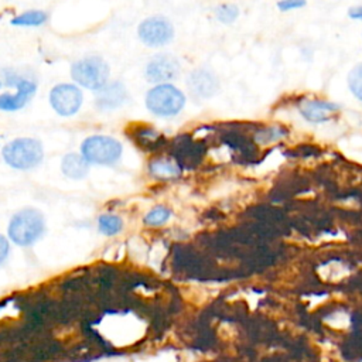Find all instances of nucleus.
<instances>
[{
  "mask_svg": "<svg viewBox=\"0 0 362 362\" xmlns=\"http://www.w3.org/2000/svg\"><path fill=\"white\" fill-rule=\"evenodd\" d=\"M148 171L154 178L173 180L181 175L182 168L171 157H157L148 163Z\"/></svg>",
  "mask_w": 362,
  "mask_h": 362,
  "instance_id": "nucleus-15",
  "label": "nucleus"
},
{
  "mask_svg": "<svg viewBox=\"0 0 362 362\" xmlns=\"http://www.w3.org/2000/svg\"><path fill=\"white\" fill-rule=\"evenodd\" d=\"M127 99V90L122 82H110L98 90L95 105L102 110L120 107Z\"/></svg>",
  "mask_w": 362,
  "mask_h": 362,
  "instance_id": "nucleus-13",
  "label": "nucleus"
},
{
  "mask_svg": "<svg viewBox=\"0 0 362 362\" xmlns=\"http://www.w3.org/2000/svg\"><path fill=\"white\" fill-rule=\"evenodd\" d=\"M82 100L83 96L81 89L71 83L55 85L49 92L51 107L61 116L75 115L79 110Z\"/></svg>",
  "mask_w": 362,
  "mask_h": 362,
  "instance_id": "nucleus-7",
  "label": "nucleus"
},
{
  "mask_svg": "<svg viewBox=\"0 0 362 362\" xmlns=\"http://www.w3.org/2000/svg\"><path fill=\"white\" fill-rule=\"evenodd\" d=\"M71 76L78 85L99 90L107 83L109 65L100 57H86L72 64Z\"/></svg>",
  "mask_w": 362,
  "mask_h": 362,
  "instance_id": "nucleus-4",
  "label": "nucleus"
},
{
  "mask_svg": "<svg viewBox=\"0 0 362 362\" xmlns=\"http://www.w3.org/2000/svg\"><path fill=\"white\" fill-rule=\"evenodd\" d=\"M348 86L352 95L362 102V62L356 64L348 74Z\"/></svg>",
  "mask_w": 362,
  "mask_h": 362,
  "instance_id": "nucleus-19",
  "label": "nucleus"
},
{
  "mask_svg": "<svg viewBox=\"0 0 362 362\" xmlns=\"http://www.w3.org/2000/svg\"><path fill=\"white\" fill-rule=\"evenodd\" d=\"M168 153L182 170L194 168L202 157L201 144L188 134H180L173 139L168 144Z\"/></svg>",
  "mask_w": 362,
  "mask_h": 362,
  "instance_id": "nucleus-8",
  "label": "nucleus"
},
{
  "mask_svg": "<svg viewBox=\"0 0 362 362\" xmlns=\"http://www.w3.org/2000/svg\"><path fill=\"white\" fill-rule=\"evenodd\" d=\"M137 33L140 40L148 47H163L168 44L174 37L173 24L161 16L147 17L143 20Z\"/></svg>",
  "mask_w": 362,
  "mask_h": 362,
  "instance_id": "nucleus-6",
  "label": "nucleus"
},
{
  "mask_svg": "<svg viewBox=\"0 0 362 362\" xmlns=\"http://www.w3.org/2000/svg\"><path fill=\"white\" fill-rule=\"evenodd\" d=\"M3 160L13 168L30 170L42 161L44 150L38 140L30 137L16 139L1 150Z\"/></svg>",
  "mask_w": 362,
  "mask_h": 362,
  "instance_id": "nucleus-2",
  "label": "nucleus"
},
{
  "mask_svg": "<svg viewBox=\"0 0 362 362\" xmlns=\"http://www.w3.org/2000/svg\"><path fill=\"white\" fill-rule=\"evenodd\" d=\"M298 110L301 116L310 123H324L331 119V116L339 110V106L334 102L320 100V99H310L304 100Z\"/></svg>",
  "mask_w": 362,
  "mask_h": 362,
  "instance_id": "nucleus-12",
  "label": "nucleus"
},
{
  "mask_svg": "<svg viewBox=\"0 0 362 362\" xmlns=\"http://www.w3.org/2000/svg\"><path fill=\"white\" fill-rule=\"evenodd\" d=\"M62 173L72 180H81L88 175L89 163L85 160L82 154L78 153H68L64 156L61 163Z\"/></svg>",
  "mask_w": 362,
  "mask_h": 362,
  "instance_id": "nucleus-16",
  "label": "nucleus"
},
{
  "mask_svg": "<svg viewBox=\"0 0 362 362\" xmlns=\"http://www.w3.org/2000/svg\"><path fill=\"white\" fill-rule=\"evenodd\" d=\"M47 21V13L42 10H28L11 18V25L17 27H38Z\"/></svg>",
  "mask_w": 362,
  "mask_h": 362,
  "instance_id": "nucleus-17",
  "label": "nucleus"
},
{
  "mask_svg": "<svg viewBox=\"0 0 362 362\" xmlns=\"http://www.w3.org/2000/svg\"><path fill=\"white\" fill-rule=\"evenodd\" d=\"M185 105V95L171 83L153 86L146 95L147 109L163 117L178 115Z\"/></svg>",
  "mask_w": 362,
  "mask_h": 362,
  "instance_id": "nucleus-3",
  "label": "nucleus"
},
{
  "mask_svg": "<svg viewBox=\"0 0 362 362\" xmlns=\"http://www.w3.org/2000/svg\"><path fill=\"white\" fill-rule=\"evenodd\" d=\"M216 18L223 24L233 23L239 16V8L235 4H221L215 10Z\"/></svg>",
  "mask_w": 362,
  "mask_h": 362,
  "instance_id": "nucleus-21",
  "label": "nucleus"
},
{
  "mask_svg": "<svg viewBox=\"0 0 362 362\" xmlns=\"http://www.w3.org/2000/svg\"><path fill=\"white\" fill-rule=\"evenodd\" d=\"M81 154L90 164L112 165L122 156V144L109 136H90L83 140Z\"/></svg>",
  "mask_w": 362,
  "mask_h": 362,
  "instance_id": "nucleus-5",
  "label": "nucleus"
},
{
  "mask_svg": "<svg viewBox=\"0 0 362 362\" xmlns=\"http://www.w3.org/2000/svg\"><path fill=\"white\" fill-rule=\"evenodd\" d=\"M307 4V0H280L277 1V8L280 11H290L303 8Z\"/></svg>",
  "mask_w": 362,
  "mask_h": 362,
  "instance_id": "nucleus-22",
  "label": "nucleus"
},
{
  "mask_svg": "<svg viewBox=\"0 0 362 362\" xmlns=\"http://www.w3.org/2000/svg\"><path fill=\"white\" fill-rule=\"evenodd\" d=\"M171 216V211L167 206L158 205L154 206L146 216H144V223L150 225V226H158L163 225L168 221V218Z\"/></svg>",
  "mask_w": 362,
  "mask_h": 362,
  "instance_id": "nucleus-20",
  "label": "nucleus"
},
{
  "mask_svg": "<svg viewBox=\"0 0 362 362\" xmlns=\"http://www.w3.org/2000/svg\"><path fill=\"white\" fill-rule=\"evenodd\" d=\"M45 222L40 211L24 208L13 215L8 225V236L20 246L33 245L44 232Z\"/></svg>",
  "mask_w": 362,
  "mask_h": 362,
  "instance_id": "nucleus-1",
  "label": "nucleus"
},
{
  "mask_svg": "<svg viewBox=\"0 0 362 362\" xmlns=\"http://www.w3.org/2000/svg\"><path fill=\"white\" fill-rule=\"evenodd\" d=\"M98 226H99V230L103 233V235H116L117 232H120L122 226H123V222L119 216L116 215H102L99 216L98 219Z\"/></svg>",
  "mask_w": 362,
  "mask_h": 362,
  "instance_id": "nucleus-18",
  "label": "nucleus"
},
{
  "mask_svg": "<svg viewBox=\"0 0 362 362\" xmlns=\"http://www.w3.org/2000/svg\"><path fill=\"white\" fill-rule=\"evenodd\" d=\"M180 62L170 54L154 55L146 66V79L153 83H165L178 76Z\"/></svg>",
  "mask_w": 362,
  "mask_h": 362,
  "instance_id": "nucleus-10",
  "label": "nucleus"
},
{
  "mask_svg": "<svg viewBox=\"0 0 362 362\" xmlns=\"http://www.w3.org/2000/svg\"><path fill=\"white\" fill-rule=\"evenodd\" d=\"M348 16L352 20H362V6H355L348 10Z\"/></svg>",
  "mask_w": 362,
  "mask_h": 362,
  "instance_id": "nucleus-24",
  "label": "nucleus"
},
{
  "mask_svg": "<svg viewBox=\"0 0 362 362\" xmlns=\"http://www.w3.org/2000/svg\"><path fill=\"white\" fill-rule=\"evenodd\" d=\"M127 136L139 148L146 153H158L167 146V139L164 137V134L147 124L130 126L127 130Z\"/></svg>",
  "mask_w": 362,
  "mask_h": 362,
  "instance_id": "nucleus-11",
  "label": "nucleus"
},
{
  "mask_svg": "<svg viewBox=\"0 0 362 362\" xmlns=\"http://www.w3.org/2000/svg\"><path fill=\"white\" fill-rule=\"evenodd\" d=\"M7 255H8V242L6 240L4 236L0 235V263L6 260Z\"/></svg>",
  "mask_w": 362,
  "mask_h": 362,
  "instance_id": "nucleus-23",
  "label": "nucleus"
},
{
  "mask_svg": "<svg viewBox=\"0 0 362 362\" xmlns=\"http://www.w3.org/2000/svg\"><path fill=\"white\" fill-rule=\"evenodd\" d=\"M188 88L197 98H211L218 90V79L206 69H197L188 76Z\"/></svg>",
  "mask_w": 362,
  "mask_h": 362,
  "instance_id": "nucleus-14",
  "label": "nucleus"
},
{
  "mask_svg": "<svg viewBox=\"0 0 362 362\" xmlns=\"http://www.w3.org/2000/svg\"><path fill=\"white\" fill-rule=\"evenodd\" d=\"M0 88H1V82H0Z\"/></svg>",
  "mask_w": 362,
  "mask_h": 362,
  "instance_id": "nucleus-25",
  "label": "nucleus"
},
{
  "mask_svg": "<svg viewBox=\"0 0 362 362\" xmlns=\"http://www.w3.org/2000/svg\"><path fill=\"white\" fill-rule=\"evenodd\" d=\"M6 82L8 86H16L17 92L14 95H11V93L0 95V110L13 112V110L21 109L23 106H25V103L28 102V99L37 89V86L33 81L20 78L17 75L8 74Z\"/></svg>",
  "mask_w": 362,
  "mask_h": 362,
  "instance_id": "nucleus-9",
  "label": "nucleus"
}]
</instances>
